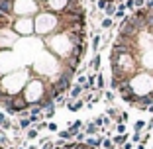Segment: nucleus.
I'll return each mask as SVG.
<instances>
[{
	"instance_id": "bb28decb",
	"label": "nucleus",
	"mask_w": 153,
	"mask_h": 149,
	"mask_svg": "<svg viewBox=\"0 0 153 149\" xmlns=\"http://www.w3.org/2000/svg\"><path fill=\"white\" fill-rule=\"evenodd\" d=\"M27 149H39V147H36V145H30V147H27Z\"/></svg>"
},
{
	"instance_id": "0eeeda50",
	"label": "nucleus",
	"mask_w": 153,
	"mask_h": 149,
	"mask_svg": "<svg viewBox=\"0 0 153 149\" xmlns=\"http://www.w3.org/2000/svg\"><path fill=\"white\" fill-rule=\"evenodd\" d=\"M128 139H130V136H128V133H124V136H114L112 137V141H114V145H126L128 143Z\"/></svg>"
},
{
	"instance_id": "393cba45",
	"label": "nucleus",
	"mask_w": 153,
	"mask_h": 149,
	"mask_svg": "<svg viewBox=\"0 0 153 149\" xmlns=\"http://www.w3.org/2000/svg\"><path fill=\"white\" fill-rule=\"evenodd\" d=\"M131 147H134V143H131V141H128V143L124 145V147H122V149H131Z\"/></svg>"
},
{
	"instance_id": "f8f14e48",
	"label": "nucleus",
	"mask_w": 153,
	"mask_h": 149,
	"mask_svg": "<svg viewBox=\"0 0 153 149\" xmlns=\"http://www.w3.org/2000/svg\"><path fill=\"white\" fill-rule=\"evenodd\" d=\"M36 137H39V130L33 126L32 130H27V139H36Z\"/></svg>"
},
{
	"instance_id": "b1692460",
	"label": "nucleus",
	"mask_w": 153,
	"mask_h": 149,
	"mask_svg": "<svg viewBox=\"0 0 153 149\" xmlns=\"http://www.w3.org/2000/svg\"><path fill=\"white\" fill-rule=\"evenodd\" d=\"M57 124H55V122H49V126H47V130H49V131H57Z\"/></svg>"
},
{
	"instance_id": "a878e982",
	"label": "nucleus",
	"mask_w": 153,
	"mask_h": 149,
	"mask_svg": "<svg viewBox=\"0 0 153 149\" xmlns=\"http://www.w3.org/2000/svg\"><path fill=\"white\" fill-rule=\"evenodd\" d=\"M137 149H145V145H143V143H140V145H137Z\"/></svg>"
},
{
	"instance_id": "4468645a",
	"label": "nucleus",
	"mask_w": 153,
	"mask_h": 149,
	"mask_svg": "<svg viewBox=\"0 0 153 149\" xmlns=\"http://www.w3.org/2000/svg\"><path fill=\"white\" fill-rule=\"evenodd\" d=\"M59 139H63V141H65V139H75V137L69 133V130H67V131L63 130V131H59Z\"/></svg>"
},
{
	"instance_id": "412c9836",
	"label": "nucleus",
	"mask_w": 153,
	"mask_h": 149,
	"mask_svg": "<svg viewBox=\"0 0 153 149\" xmlns=\"http://www.w3.org/2000/svg\"><path fill=\"white\" fill-rule=\"evenodd\" d=\"M104 96H106V100H108V102H114V92L112 90H106V92H104Z\"/></svg>"
},
{
	"instance_id": "5701e85b",
	"label": "nucleus",
	"mask_w": 153,
	"mask_h": 149,
	"mask_svg": "<svg viewBox=\"0 0 153 149\" xmlns=\"http://www.w3.org/2000/svg\"><path fill=\"white\" fill-rule=\"evenodd\" d=\"M145 2H147V0H135V6H137V10H140V8H145Z\"/></svg>"
},
{
	"instance_id": "f257e3e1",
	"label": "nucleus",
	"mask_w": 153,
	"mask_h": 149,
	"mask_svg": "<svg viewBox=\"0 0 153 149\" xmlns=\"http://www.w3.org/2000/svg\"><path fill=\"white\" fill-rule=\"evenodd\" d=\"M36 12H37L36 0H16L14 2V16H18V18H30Z\"/></svg>"
},
{
	"instance_id": "2eb2a0df",
	"label": "nucleus",
	"mask_w": 153,
	"mask_h": 149,
	"mask_svg": "<svg viewBox=\"0 0 153 149\" xmlns=\"http://www.w3.org/2000/svg\"><path fill=\"white\" fill-rule=\"evenodd\" d=\"M116 133L118 136H124L126 133V124H116Z\"/></svg>"
},
{
	"instance_id": "4be33fe9",
	"label": "nucleus",
	"mask_w": 153,
	"mask_h": 149,
	"mask_svg": "<svg viewBox=\"0 0 153 149\" xmlns=\"http://www.w3.org/2000/svg\"><path fill=\"white\" fill-rule=\"evenodd\" d=\"M0 145H2V147H6V145H8V137H6L4 133H0Z\"/></svg>"
},
{
	"instance_id": "ddd939ff",
	"label": "nucleus",
	"mask_w": 153,
	"mask_h": 149,
	"mask_svg": "<svg viewBox=\"0 0 153 149\" xmlns=\"http://www.w3.org/2000/svg\"><path fill=\"white\" fill-rule=\"evenodd\" d=\"M100 41H102V37H100V36H94V37H92V51H98Z\"/></svg>"
},
{
	"instance_id": "aec40b11",
	"label": "nucleus",
	"mask_w": 153,
	"mask_h": 149,
	"mask_svg": "<svg viewBox=\"0 0 153 149\" xmlns=\"http://www.w3.org/2000/svg\"><path fill=\"white\" fill-rule=\"evenodd\" d=\"M41 149H55V141H45L41 145Z\"/></svg>"
},
{
	"instance_id": "a211bd4d",
	"label": "nucleus",
	"mask_w": 153,
	"mask_h": 149,
	"mask_svg": "<svg viewBox=\"0 0 153 149\" xmlns=\"http://www.w3.org/2000/svg\"><path fill=\"white\" fill-rule=\"evenodd\" d=\"M106 6H108V0H98L96 2V8L98 10H106Z\"/></svg>"
},
{
	"instance_id": "dca6fc26",
	"label": "nucleus",
	"mask_w": 153,
	"mask_h": 149,
	"mask_svg": "<svg viewBox=\"0 0 153 149\" xmlns=\"http://www.w3.org/2000/svg\"><path fill=\"white\" fill-rule=\"evenodd\" d=\"M124 6H126V10H134V12H135V0H126Z\"/></svg>"
},
{
	"instance_id": "cd10ccee",
	"label": "nucleus",
	"mask_w": 153,
	"mask_h": 149,
	"mask_svg": "<svg viewBox=\"0 0 153 149\" xmlns=\"http://www.w3.org/2000/svg\"><path fill=\"white\" fill-rule=\"evenodd\" d=\"M92 2H98V0H92Z\"/></svg>"
},
{
	"instance_id": "6ab92c4d",
	"label": "nucleus",
	"mask_w": 153,
	"mask_h": 149,
	"mask_svg": "<svg viewBox=\"0 0 153 149\" xmlns=\"http://www.w3.org/2000/svg\"><path fill=\"white\" fill-rule=\"evenodd\" d=\"M141 139H143L141 133H134V136H131V143H141Z\"/></svg>"
},
{
	"instance_id": "423d86ee",
	"label": "nucleus",
	"mask_w": 153,
	"mask_h": 149,
	"mask_svg": "<svg viewBox=\"0 0 153 149\" xmlns=\"http://www.w3.org/2000/svg\"><path fill=\"white\" fill-rule=\"evenodd\" d=\"M0 128H4V130H12V122H10V118L6 116L4 112H0Z\"/></svg>"
},
{
	"instance_id": "39448f33",
	"label": "nucleus",
	"mask_w": 153,
	"mask_h": 149,
	"mask_svg": "<svg viewBox=\"0 0 153 149\" xmlns=\"http://www.w3.org/2000/svg\"><path fill=\"white\" fill-rule=\"evenodd\" d=\"M82 92H85V88H82L81 85H75V86L71 88V92H69V98H71V100H75V98H79V96H81Z\"/></svg>"
},
{
	"instance_id": "1a4fd4ad",
	"label": "nucleus",
	"mask_w": 153,
	"mask_h": 149,
	"mask_svg": "<svg viewBox=\"0 0 153 149\" xmlns=\"http://www.w3.org/2000/svg\"><path fill=\"white\" fill-rule=\"evenodd\" d=\"M55 110H57V104H49V106H47V108H45V112H43V116L45 118H49V120H51V118H53L55 116Z\"/></svg>"
},
{
	"instance_id": "9b49d317",
	"label": "nucleus",
	"mask_w": 153,
	"mask_h": 149,
	"mask_svg": "<svg viewBox=\"0 0 153 149\" xmlns=\"http://www.w3.org/2000/svg\"><path fill=\"white\" fill-rule=\"evenodd\" d=\"M145 126H147V124H145L143 120H137V122L134 124V133H141V130H143Z\"/></svg>"
},
{
	"instance_id": "9d476101",
	"label": "nucleus",
	"mask_w": 153,
	"mask_h": 149,
	"mask_svg": "<svg viewBox=\"0 0 153 149\" xmlns=\"http://www.w3.org/2000/svg\"><path fill=\"white\" fill-rule=\"evenodd\" d=\"M100 61H102V59H100L98 53H96L94 57H92V61H90V67L94 69V73H100V71H98V69H100Z\"/></svg>"
},
{
	"instance_id": "6e6552de",
	"label": "nucleus",
	"mask_w": 153,
	"mask_h": 149,
	"mask_svg": "<svg viewBox=\"0 0 153 149\" xmlns=\"http://www.w3.org/2000/svg\"><path fill=\"white\" fill-rule=\"evenodd\" d=\"M85 106V100H76V102H67V110H71V112H75V110L82 108Z\"/></svg>"
},
{
	"instance_id": "20e7f679",
	"label": "nucleus",
	"mask_w": 153,
	"mask_h": 149,
	"mask_svg": "<svg viewBox=\"0 0 153 149\" xmlns=\"http://www.w3.org/2000/svg\"><path fill=\"white\" fill-rule=\"evenodd\" d=\"M81 126H82V122H81V120H75V122L71 124V128H69V133H71L73 137H76L79 133H81Z\"/></svg>"
},
{
	"instance_id": "7ed1b4c3",
	"label": "nucleus",
	"mask_w": 153,
	"mask_h": 149,
	"mask_svg": "<svg viewBox=\"0 0 153 149\" xmlns=\"http://www.w3.org/2000/svg\"><path fill=\"white\" fill-rule=\"evenodd\" d=\"M106 18H112V16H116V12H118V6H116V2L114 0H108V6H106Z\"/></svg>"
},
{
	"instance_id": "f03ea898",
	"label": "nucleus",
	"mask_w": 153,
	"mask_h": 149,
	"mask_svg": "<svg viewBox=\"0 0 153 149\" xmlns=\"http://www.w3.org/2000/svg\"><path fill=\"white\" fill-rule=\"evenodd\" d=\"M85 133L90 137H94L96 133H98V126L94 124V120H90V122H86V128H85Z\"/></svg>"
},
{
	"instance_id": "f3484780",
	"label": "nucleus",
	"mask_w": 153,
	"mask_h": 149,
	"mask_svg": "<svg viewBox=\"0 0 153 149\" xmlns=\"http://www.w3.org/2000/svg\"><path fill=\"white\" fill-rule=\"evenodd\" d=\"M112 18H104L102 20V27H104V30H108V27H112Z\"/></svg>"
}]
</instances>
